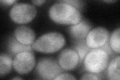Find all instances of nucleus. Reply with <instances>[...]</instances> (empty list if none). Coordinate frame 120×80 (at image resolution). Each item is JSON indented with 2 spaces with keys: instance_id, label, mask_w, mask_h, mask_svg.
Instances as JSON below:
<instances>
[{
  "instance_id": "f257e3e1",
  "label": "nucleus",
  "mask_w": 120,
  "mask_h": 80,
  "mask_svg": "<svg viewBox=\"0 0 120 80\" xmlns=\"http://www.w3.org/2000/svg\"><path fill=\"white\" fill-rule=\"evenodd\" d=\"M52 20L63 25H75L82 20L80 11L75 7L62 1L52 5L49 11Z\"/></svg>"
},
{
  "instance_id": "f03ea898",
  "label": "nucleus",
  "mask_w": 120,
  "mask_h": 80,
  "mask_svg": "<svg viewBox=\"0 0 120 80\" xmlns=\"http://www.w3.org/2000/svg\"><path fill=\"white\" fill-rule=\"evenodd\" d=\"M66 44V39L62 34L50 32L45 34L32 44L33 50L37 52L52 54L61 50Z\"/></svg>"
},
{
  "instance_id": "7ed1b4c3",
  "label": "nucleus",
  "mask_w": 120,
  "mask_h": 80,
  "mask_svg": "<svg viewBox=\"0 0 120 80\" xmlns=\"http://www.w3.org/2000/svg\"><path fill=\"white\" fill-rule=\"evenodd\" d=\"M109 56L102 48L92 49L84 60L85 69L88 72L98 74L107 68Z\"/></svg>"
},
{
  "instance_id": "20e7f679",
  "label": "nucleus",
  "mask_w": 120,
  "mask_h": 80,
  "mask_svg": "<svg viewBox=\"0 0 120 80\" xmlns=\"http://www.w3.org/2000/svg\"><path fill=\"white\" fill-rule=\"evenodd\" d=\"M37 15L35 6L28 3H16L10 11L12 20L18 24H25L32 21Z\"/></svg>"
},
{
  "instance_id": "39448f33",
  "label": "nucleus",
  "mask_w": 120,
  "mask_h": 80,
  "mask_svg": "<svg viewBox=\"0 0 120 80\" xmlns=\"http://www.w3.org/2000/svg\"><path fill=\"white\" fill-rule=\"evenodd\" d=\"M63 71L57 61L51 58L41 59L36 68L37 75L44 80H54Z\"/></svg>"
},
{
  "instance_id": "423d86ee",
  "label": "nucleus",
  "mask_w": 120,
  "mask_h": 80,
  "mask_svg": "<svg viewBox=\"0 0 120 80\" xmlns=\"http://www.w3.org/2000/svg\"><path fill=\"white\" fill-rule=\"evenodd\" d=\"M36 64L35 56L32 51H25L15 56L13 67L18 74L24 75L29 73L34 68Z\"/></svg>"
},
{
  "instance_id": "0eeeda50",
  "label": "nucleus",
  "mask_w": 120,
  "mask_h": 80,
  "mask_svg": "<svg viewBox=\"0 0 120 80\" xmlns=\"http://www.w3.org/2000/svg\"><path fill=\"white\" fill-rule=\"evenodd\" d=\"M110 33L102 27L91 30L86 37L85 42L87 46L92 49L100 48L109 41Z\"/></svg>"
},
{
  "instance_id": "6e6552de",
  "label": "nucleus",
  "mask_w": 120,
  "mask_h": 80,
  "mask_svg": "<svg viewBox=\"0 0 120 80\" xmlns=\"http://www.w3.org/2000/svg\"><path fill=\"white\" fill-rule=\"evenodd\" d=\"M58 62L60 67L64 70H73L76 68L80 63L79 56L73 49L67 48L59 54Z\"/></svg>"
},
{
  "instance_id": "1a4fd4ad",
  "label": "nucleus",
  "mask_w": 120,
  "mask_h": 80,
  "mask_svg": "<svg viewBox=\"0 0 120 80\" xmlns=\"http://www.w3.org/2000/svg\"><path fill=\"white\" fill-rule=\"evenodd\" d=\"M92 26L86 20H81L78 24L71 25L69 28L70 36L76 43L85 41Z\"/></svg>"
},
{
  "instance_id": "9d476101",
  "label": "nucleus",
  "mask_w": 120,
  "mask_h": 80,
  "mask_svg": "<svg viewBox=\"0 0 120 80\" xmlns=\"http://www.w3.org/2000/svg\"><path fill=\"white\" fill-rule=\"evenodd\" d=\"M14 36L20 43L26 46H31L34 43L35 39L34 31L25 26L19 27L15 30Z\"/></svg>"
},
{
  "instance_id": "9b49d317",
  "label": "nucleus",
  "mask_w": 120,
  "mask_h": 80,
  "mask_svg": "<svg viewBox=\"0 0 120 80\" xmlns=\"http://www.w3.org/2000/svg\"><path fill=\"white\" fill-rule=\"evenodd\" d=\"M120 56L116 57L112 59L109 64L107 68V77L109 80H120Z\"/></svg>"
},
{
  "instance_id": "f8f14e48",
  "label": "nucleus",
  "mask_w": 120,
  "mask_h": 80,
  "mask_svg": "<svg viewBox=\"0 0 120 80\" xmlns=\"http://www.w3.org/2000/svg\"><path fill=\"white\" fill-rule=\"evenodd\" d=\"M8 50L11 55L16 56L19 53L25 51H32L31 46H26L20 43L15 37H11L9 40Z\"/></svg>"
},
{
  "instance_id": "ddd939ff",
  "label": "nucleus",
  "mask_w": 120,
  "mask_h": 80,
  "mask_svg": "<svg viewBox=\"0 0 120 80\" xmlns=\"http://www.w3.org/2000/svg\"><path fill=\"white\" fill-rule=\"evenodd\" d=\"M13 66V61L8 54H1L0 56V75H6L10 73Z\"/></svg>"
},
{
  "instance_id": "4468645a",
  "label": "nucleus",
  "mask_w": 120,
  "mask_h": 80,
  "mask_svg": "<svg viewBox=\"0 0 120 80\" xmlns=\"http://www.w3.org/2000/svg\"><path fill=\"white\" fill-rule=\"evenodd\" d=\"M109 44L114 52L120 54V29L115 30L109 37Z\"/></svg>"
},
{
  "instance_id": "2eb2a0df",
  "label": "nucleus",
  "mask_w": 120,
  "mask_h": 80,
  "mask_svg": "<svg viewBox=\"0 0 120 80\" xmlns=\"http://www.w3.org/2000/svg\"><path fill=\"white\" fill-rule=\"evenodd\" d=\"M72 49L75 50L78 53L79 56L80 64H81L82 61H84L86 55L92 50V49L87 46L86 44L85 41L76 43V44L74 46Z\"/></svg>"
},
{
  "instance_id": "dca6fc26",
  "label": "nucleus",
  "mask_w": 120,
  "mask_h": 80,
  "mask_svg": "<svg viewBox=\"0 0 120 80\" xmlns=\"http://www.w3.org/2000/svg\"><path fill=\"white\" fill-rule=\"evenodd\" d=\"M54 80H76V78L69 73H61L56 76Z\"/></svg>"
},
{
  "instance_id": "f3484780",
  "label": "nucleus",
  "mask_w": 120,
  "mask_h": 80,
  "mask_svg": "<svg viewBox=\"0 0 120 80\" xmlns=\"http://www.w3.org/2000/svg\"><path fill=\"white\" fill-rule=\"evenodd\" d=\"M62 2L68 4L75 7V8L78 9L79 10L82 8V5H83V4L82 1H77V0H75V1H73V0L69 1L68 0V1H62Z\"/></svg>"
},
{
  "instance_id": "a211bd4d",
  "label": "nucleus",
  "mask_w": 120,
  "mask_h": 80,
  "mask_svg": "<svg viewBox=\"0 0 120 80\" xmlns=\"http://www.w3.org/2000/svg\"><path fill=\"white\" fill-rule=\"evenodd\" d=\"M81 80H99L100 78L98 77V76L97 74L92 73L90 72V73H87L84 74L82 76V77L81 78Z\"/></svg>"
},
{
  "instance_id": "6ab92c4d",
  "label": "nucleus",
  "mask_w": 120,
  "mask_h": 80,
  "mask_svg": "<svg viewBox=\"0 0 120 80\" xmlns=\"http://www.w3.org/2000/svg\"><path fill=\"white\" fill-rule=\"evenodd\" d=\"M101 48H102V49L104 50V51H106L109 56H111V55L113 54L114 51H112V49L111 47H110L109 42H108L106 44L104 45L103 46L101 47Z\"/></svg>"
},
{
  "instance_id": "aec40b11",
  "label": "nucleus",
  "mask_w": 120,
  "mask_h": 80,
  "mask_svg": "<svg viewBox=\"0 0 120 80\" xmlns=\"http://www.w3.org/2000/svg\"><path fill=\"white\" fill-rule=\"evenodd\" d=\"M1 2L3 3V4H5L6 5H11L13 3L16 2V1H14V0H4V1H1Z\"/></svg>"
},
{
  "instance_id": "412c9836",
  "label": "nucleus",
  "mask_w": 120,
  "mask_h": 80,
  "mask_svg": "<svg viewBox=\"0 0 120 80\" xmlns=\"http://www.w3.org/2000/svg\"><path fill=\"white\" fill-rule=\"evenodd\" d=\"M46 2V1H44V0H38V1H32V2L34 4H35L37 6L42 5L45 2Z\"/></svg>"
},
{
  "instance_id": "4be33fe9",
  "label": "nucleus",
  "mask_w": 120,
  "mask_h": 80,
  "mask_svg": "<svg viewBox=\"0 0 120 80\" xmlns=\"http://www.w3.org/2000/svg\"><path fill=\"white\" fill-rule=\"evenodd\" d=\"M116 1H114V0H110V1H104L105 2H106L108 3H114Z\"/></svg>"
},
{
  "instance_id": "5701e85b",
  "label": "nucleus",
  "mask_w": 120,
  "mask_h": 80,
  "mask_svg": "<svg viewBox=\"0 0 120 80\" xmlns=\"http://www.w3.org/2000/svg\"><path fill=\"white\" fill-rule=\"evenodd\" d=\"M12 80H22V78H12Z\"/></svg>"
}]
</instances>
